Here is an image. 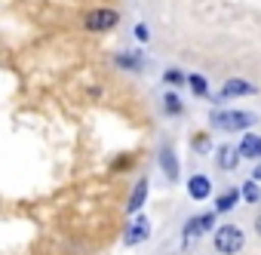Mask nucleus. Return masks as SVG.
<instances>
[{
  "mask_svg": "<svg viewBox=\"0 0 261 255\" xmlns=\"http://www.w3.org/2000/svg\"><path fill=\"white\" fill-rule=\"evenodd\" d=\"M160 166H163V172H166L169 182L178 178V157H175L172 145H163V148H160Z\"/></svg>",
  "mask_w": 261,
  "mask_h": 255,
  "instance_id": "obj_7",
  "label": "nucleus"
},
{
  "mask_svg": "<svg viewBox=\"0 0 261 255\" xmlns=\"http://www.w3.org/2000/svg\"><path fill=\"white\" fill-rule=\"evenodd\" d=\"M252 92H255V86L249 80H227L221 86V98H240V95H252Z\"/></svg>",
  "mask_w": 261,
  "mask_h": 255,
  "instance_id": "obj_9",
  "label": "nucleus"
},
{
  "mask_svg": "<svg viewBox=\"0 0 261 255\" xmlns=\"http://www.w3.org/2000/svg\"><path fill=\"white\" fill-rule=\"evenodd\" d=\"M148 237H151V221H148L145 215H133V224L126 227L123 243H126V246H139V243H145Z\"/></svg>",
  "mask_w": 261,
  "mask_h": 255,
  "instance_id": "obj_4",
  "label": "nucleus"
},
{
  "mask_svg": "<svg viewBox=\"0 0 261 255\" xmlns=\"http://www.w3.org/2000/svg\"><path fill=\"white\" fill-rule=\"evenodd\" d=\"M209 120H212V126H218L224 133H237V130H249L258 120V114H252V111H212Z\"/></svg>",
  "mask_w": 261,
  "mask_h": 255,
  "instance_id": "obj_1",
  "label": "nucleus"
},
{
  "mask_svg": "<svg viewBox=\"0 0 261 255\" xmlns=\"http://www.w3.org/2000/svg\"><path fill=\"white\" fill-rule=\"evenodd\" d=\"M212 243H215V249H218L221 255H237V252L243 249L246 237H243V231H240L237 224H224V227H218V231H215Z\"/></svg>",
  "mask_w": 261,
  "mask_h": 255,
  "instance_id": "obj_2",
  "label": "nucleus"
},
{
  "mask_svg": "<svg viewBox=\"0 0 261 255\" xmlns=\"http://www.w3.org/2000/svg\"><path fill=\"white\" fill-rule=\"evenodd\" d=\"M136 37L145 43V40H148V28H145V25H136Z\"/></svg>",
  "mask_w": 261,
  "mask_h": 255,
  "instance_id": "obj_19",
  "label": "nucleus"
},
{
  "mask_svg": "<svg viewBox=\"0 0 261 255\" xmlns=\"http://www.w3.org/2000/svg\"><path fill=\"white\" fill-rule=\"evenodd\" d=\"M240 200V191L237 188H230V191H224L218 200H215V212H227V209H233V203Z\"/></svg>",
  "mask_w": 261,
  "mask_h": 255,
  "instance_id": "obj_12",
  "label": "nucleus"
},
{
  "mask_svg": "<svg viewBox=\"0 0 261 255\" xmlns=\"http://www.w3.org/2000/svg\"><path fill=\"white\" fill-rule=\"evenodd\" d=\"M163 105H166V114H172V117L181 114V98H178L175 92H166V95H163Z\"/></svg>",
  "mask_w": 261,
  "mask_h": 255,
  "instance_id": "obj_15",
  "label": "nucleus"
},
{
  "mask_svg": "<svg viewBox=\"0 0 261 255\" xmlns=\"http://www.w3.org/2000/svg\"><path fill=\"white\" fill-rule=\"evenodd\" d=\"M117 65L120 68H129V71H139L142 68V59H136V56H117Z\"/></svg>",
  "mask_w": 261,
  "mask_h": 255,
  "instance_id": "obj_17",
  "label": "nucleus"
},
{
  "mask_svg": "<svg viewBox=\"0 0 261 255\" xmlns=\"http://www.w3.org/2000/svg\"><path fill=\"white\" fill-rule=\"evenodd\" d=\"M188 83H191V89H194V95H209V83H206V77H200V74H191L188 77Z\"/></svg>",
  "mask_w": 261,
  "mask_h": 255,
  "instance_id": "obj_14",
  "label": "nucleus"
},
{
  "mask_svg": "<svg viewBox=\"0 0 261 255\" xmlns=\"http://www.w3.org/2000/svg\"><path fill=\"white\" fill-rule=\"evenodd\" d=\"M218 166L221 169H237L240 166V148H233V145H221L218 148Z\"/></svg>",
  "mask_w": 261,
  "mask_h": 255,
  "instance_id": "obj_11",
  "label": "nucleus"
},
{
  "mask_svg": "<svg viewBox=\"0 0 261 255\" xmlns=\"http://www.w3.org/2000/svg\"><path fill=\"white\" fill-rule=\"evenodd\" d=\"M191 145H194V151H197V154H209V151H212V142H209V136H206V133H197Z\"/></svg>",
  "mask_w": 261,
  "mask_h": 255,
  "instance_id": "obj_16",
  "label": "nucleus"
},
{
  "mask_svg": "<svg viewBox=\"0 0 261 255\" xmlns=\"http://www.w3.org/2000/svg\"><path fill=\"white\" fill-rule=\"evenodd\" d=\"M255 178H261V166H258V169H255Z\"/></svg>",
  "mask_w": 261,
  "mask_h": 255,
  "instance_id": "obj_21",
  "label": "nucleus"
},
{
  "mask_svg": "<svg viewBox=\"0 0 261 255\" xmlns=\"http://www.w3.org/2000/svg\"><path fill=\"white\" fill-rule=\"evenodd\" d=\"M255 231H258V237H261V215L255 218Z\"/></svg>",
  "mask_w": 261,
  "mask_h": 255,
  "instance_id": "obj_20",
  "label": "nucleus"
},
{
  "mask_svg": "<svg viewBox=\"0 0 261 255\" xmlns=\"http://www.w3.org/2000/svg\"><path fill=\"white\" fill-rule=\"evenodd\" d=\"M145 200H148V178H142V182L133 188V197H129V203H126V212H129V215H139L142 206H145Z\"/></svg>",
  "mask_w": 261,
  "mask_h": 255,
  "instance_id": "obj_6",
  "label": "nucleus"
},
{
  "mask_svg": "<svg viewBox=\"0 0 261 255\" xmlns=\"http://www.w3.org/2000/svg\"><path fill=\"white\" fill-rule=\"evenodd\" d=\"M117 22H120V13L117 10H89L86 19H83V25L89 31H111Z\"/></svg>",
  "mask_w": 261,
  "mask_h": 255,
  "instance_id": "obj_3",
  "label": "nucleus"
},
{
  "mask_svg": "<svg viewBox=\"0 0 261 255\" xmlns=\"http://www.w3.org/2000/svg\"><path fill=\"white\" fill-rule=\"evenodd\" d=\"M237 148H240V157H246V160H258V157H261V136L246 133L243 142H240Z\"/></svg>",
  "mask_w": 261,
  "mask_h": 255,
  "instance_id": "obj_8",
  "label": "nucleus"
},
{
  "mask_svg": "<svg viewBox=\"0 0 261 255\" xmlns=\"http://www.w3.org/2000/svg\"><path fill=\"white\" fill-rule=\"evenodd\" d=\"M163 80H166V83H172V86H181L188 77H185L181 71H175V68H172V71H166V74H163Z\"/></svg>",
  "mask_w": 261,
  "mask_h": 255,
  "instance_id": "obj_18",
  "label": "nucleus"
},
{
  "mask_svg": "<svg viewBox=\"0 0 261 255\" xmlns=\"http://www.w3.org/2000/svg\"><path fill=\"white\" fill-rule=\"evenodd\" d=\"M212 224H215V212H206V215H197V218H191V221L185 224V231H181L185 243H194V240H197L200 234H206Z\"/></svg>",
  "mask_w": 261,
  "mask_h": 255,
  "instance_id": "obj_5",
  "label": "nucleus"
},
{
  "mask_svg": "<svg viewBox=\"0 0 261 255\" xmlns=\"http://www.w3.org/2000/svg\"><path fill=\"white\" fill-rule=\"evenodd\" d=\"M188 194H191L194 200H206V197L212 194V182H209L206 175H191V182H188Z\"/></svg>",
  "mask_w": 261,
  "mask_h": 255,
  "instance_id": "obj_10",
  "label": "nucleus"
},
{
  "mask_svg": "<svg viewBox=\"0 0 261 255\" xmlns=\"http://www.w3.org/2000/svg\"><path fill=\"white\" fill-rule=\"evenodd\" d=\"M240 197H243L246 203H258V200H261V188H258V178H255V182H246V185H240Z\"/></svg>",
  "mask_w": 261,
  "mask_h": 255,
  "instance_id": "obj_13",
  "label": "nucleus"
}]
</instances>
